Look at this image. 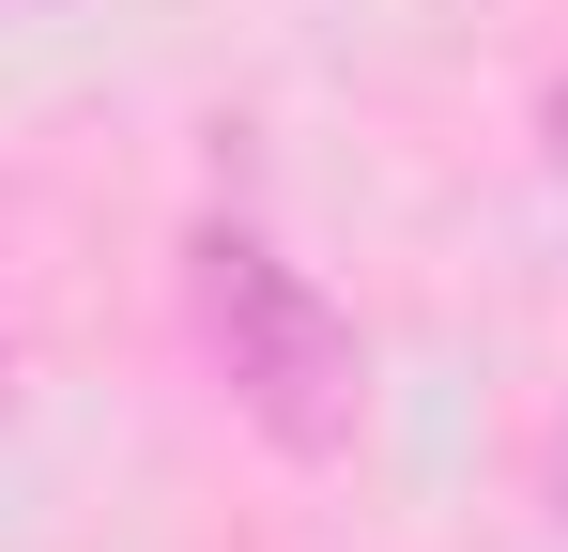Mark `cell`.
Segmentation results:
<instances>
[{"instance_id": "cell-1", "label": "cell", "mask_w": 568, "mask_h": 552, "mask_svg": "<svg viewBox=\"0 0 568 552\" xmlns=\"http://www.w3.org/2000/svg\"><path fill=\"white\" fill-rule=\"evenodd\" d=\"M185 307H200V354L231 384V415L292 460H338L369 430V338L307 292V262H277L262 231H200L185 246Z\"/></svg>"}, {"instance_id": "cell-2", "label": "cell", "mask_w": 568, "mask_h": 552, "mask_svg": "<svg viewBox=\"0 0 568 552\" xmlns=\"http://www.w3.org/2000/svg\"><path fill=\"white\" fill-rule=\"evenodd\" d=\"M538 139H554V184H568V78H554V108H538Z\"/></svg>"}, {"instance_id": "cell-3", "label": "cell", "mask_w": 568, "mask_h": 552, "mask_svg": "<svg viewBox=\"0 0 568 552\" xmlns=\"http://www.w3.org/2000/svg\"><path fill=\"white\" fill-rule=\"evenodd\" d=\"M554 491H568V446H554Z\"/></svg>"}]
</instances>
